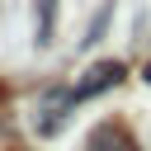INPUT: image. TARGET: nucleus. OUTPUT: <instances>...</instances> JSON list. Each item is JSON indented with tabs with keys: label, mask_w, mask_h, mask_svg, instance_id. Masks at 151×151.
<instances>
[{
	"label": "nucleus",
	"mask_w": 151,
	"mask_h": 151,
	"mask_svg": "<svg viewBox=\"0 0 151 151\" xmlns=\"http://www.w3.org/2000/svg\"><path fill=\"white\" fill-rule=\"evenodd\" d=\"M123 76H127L123 61H90L71 90H76V99H94V94H109L113 85H123Z\"/></svg>",
	"instance_id": "2"
},
{
	"label": "nucleus",
	"mask_w": 151,
	"mask_h": 151,
	"mask_svg": "<svg viewBox=\"0 0 151 151\" xmlns=\"http://www.w3.org/2000/svg\"><path fill=\"white\" fill-rule=\"evenodd\" d=\"M76 104H80V99H76L71 85H52V90H42V99H38V132L52 137L57 127H66V118H71Z\"/></svg>",
	"instance_id": "1"
},
{
	"label": "nucleus",
	"mask_w": 151,
	"mask_h": 151,
	"mask_svg": "<svg viewBox=\"0 0 151 151\" xmlns=\"http://www.w3.org/2000/svg\"><path fill=\"white\" fill-rule=\"evenodd\" d=\"M85 151H137V137L123 127V123H99L90 137H85Z\"/></svg>",
	"instance_id": "3"
},
{
	"label": "nucleus",
	"mask_w": 151,
	"mask_h": 151,
	"mask_svg": "<svg viewBox=\"0 0 151 151\" xmlns=\"http://www.w3.org/2000/svg\"><path fill=\"white\" fill-rule=\"evenodd\" d=\"M146 85H151V66H146Z\"/></svg>",
	"instance_id": "5"
},
{
	"label": "nucleus",
	"mask_w": 151,
	"mask_h": 151,
	"mask_svg": "<svg viewBox=\"0 0 151 151\" xmlns=\"http://www.w3.org/2000/svg\"><path fill=\"white\" fill-rule=\"evenodd\" d=\"M19 151H24V146H19Z\"/></svg>",
	"instance_id": "6"
},
{
	"label": "nucleus",
	"mask_w": 151,
	"mask_h": 151,
	"mask_svg": "<svg viewBox=\"0 0 151 151\" xmlns=\"http://www.w3.org/2000/svg\"><path fill=\"white\" fill-rule=\"evenodd\" d=\"M52 9H57V0H38V42L42 47L52 42Z\"/></svg>",
	"instance_id": "4"
}]
</instances>
